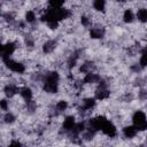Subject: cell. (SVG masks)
I'll use <instances>...</instances> for the list:
<instances>
[{
  "instance_id": "5b68a950",
  "label": "cell",
  "mask_w": 147,
  "mask_h": 147,
  "mask_svg": "<svg viewBox=\"0 0 147 147\" xmlns=\"http://www.w3.org/2000/svg\"><path fill=\"white\" fill-rule=\"evenodd\" d=\"M100 131H101L105 136H107L108 138H114V137H116V134H117V129H116V126H115L114 123H113L111 121H109V119H106V121L103 122V124H102Z\"/></svg>"
},
{
  "instance_id": "2e32d148",
  "label": "cell",
  "mask_w": 147,
  "mask_h": 147,
  "mask_svg": "<svg viewBox=\"0 0 147 147\" xmlns=\"http://www.w3.org/2000/svg\"><path fill=\"white\" fill-rule=\"evenodd\" d=\"M94 63L92 62V61H85V62H83L82 64H80V67H79V72L80 74H84V75H86V74H88V72H92L93 70H94Z\"/></svg>"
},
{
  "instance_id": "9a60e30c",
  "label": "cell",
  "mask_w": 147,
  "mask_h": 147,
  "mask_svg": "<svg viewBox=\"0 0 147 147\" xmlns=\"http://www.w3.org/2000/svg\"><path fill=\"white\" fill-rule=\"evenodd\" d=\"M68 107H69L68 101H65V100H59L55 103V106H54V115H59V114L64 113L68 109Z\"/></svg>"
},
{
  "instance_id": "ba28073f",
  "label": "cell",
  "mask_w": 147,
  "mask_h": 147,
  "mask_svg": "<svg viewBox=\"0 0 147 147\" xmlns=\"http://www.w3.org/2000/svg\"><path fill=\"white\" fill-rule=\"evenodd\" d=\"M20 88L16 84H13V83H8L7 85H5L3 87V94L6 95V98H14L17 93H20Z\"/></svg>"
},
{
  "instance_id": "7c38bea8",
  "label": "cell",
  "mask_w": 147,
  "mask_h": 147,
  "mask_svg": "<svg viewBox=\"0 0 147 147\" xmlns=\"http://www.w3.org/2000/svg\"><path fill=\"white\" fill-rule=\"evenodd\" d=\"M101 80V76L99 74H95V72H88L84 76L83 78V83L84 84H98L99 82Z\"/></svg>"
},
{
  "instance_id": "8992f818",
  "label": "cell",
  "mask_w": 147,
  "mask_h": 147,
  "mask_svg": "<svg viewBox=\"0 0 147 147\" xmlns=\"http://www.w3.org/2000/svg\"><path fill=\"white\" fill-rule=\"evenodd\" d=\"M96 99L95 98H85L82 100V105H80V108H79V111L83 113V114H86L87 111L92 110L95 105H96Z\"/></svg>"
},
{
  "instance_id": "f546056e",
  "label": "cell",
  "mask_w": 147,
  "mask_h": 147,
  "mask_svg": "<svg viewBox=\"0 0 147 147\" xmlns=\"http://www.w3.org/2000/svg\"><path fill=\"white\" fill-rule=\"evenodd\" d=\"M141 65L140 64H134V65H132L131 67V70H133L134 72H139V71H141Z\"/></svg>"
},
{
  "instance_id": "ffe728a7",
  "label": "cell",
  "mask_w": 147,
  "mask_h": 147,
  "mask_svg": "<svg viewBox=\"0 0 147 147\" xmlns=\"http://www.w3.org/2000/svg\"><path fill=\"white\" fill-rule=\"evenodd\" d=\"M106 5H107V0H93V8L96 11L103 13L106 9Z\"/></svg>"
},
{
  "instance_id": "1f68e13d",
  "label": "cell",
  "mask_w": 147,
  "mask_h": 147,
  "mask_svg": "<svg viewBox=\"0 0 147 147\" xmlns=\"http://www.w3.org/2000/svg\"><path fill=\"white\" fill-rule=\"evenodd\" d=\"M115 2H118V3H124L126 0H114Z\"/></svg>"
},
{
  "instance_id": "484cf974",
  "label": "cell",
  "mask_w": 147,
  "mask_h": 147,
  "mask_svg": "<svg viewBox=\"0 0 147 147\" xmlns=\"http://www.w3.org/2000/svg\"><path fill=\"white\" fill-rule=\"evenodd\" d=\"M80 23H82V25H83L84 28H88V26H91L92 21H91V18H90L88 16L82 15V16H80Z\"/></svg>"
},
{
  "instance_id": "52a82bcc",
  "label": "cell",
  "mask_w": 147,
  "mask_h": 147,
  "mask_svg": "<svg viewBox=\"0 0 147 147\" xmlns=\"http://www.w3.org/2000/svg\"><path fill=\"white\" fill-rule=\"evenodd\" d=\"M88 34L92 39H101L106 34V28L102 25H94V26L90 28Z\"/></svg>"
},
{
  "instance_id": "6da1fadb",
  "label": "cell",
  "mask_w": 147,
  "mask_h": 147,
  "mask_svg": "<svg viewBox=\"0 0 147 147\" xmlns=\"http://www.w3.org/2000/svg\"><path fill=\"white\" fill-rule=\"evenodd\" d=\"M59 82H60V75L56 71H48L44 74L42 79V90L47 94H55L59 90Z\"/></svg>"
},
{
  "instance_id": "f1b7e54d",
  "label": "cell",
  "mask_w": 147,
  "mask_h": 147,
  "mask_svg": "<svg viewBox=\"0 0 147 147\" xmlns=\"http://www.w3.org/2000/svg\"><path fill=\"white\" fill-rule=\"evenodd\" d=\"M0 108H1L2 111H7V110H8L9 103H8V101H7L6 99H2V100L0 101Z\"/></svg>"
},
{
  "instance_id": "4316f807",
  "label": "cell",
  "mask_w": 147,
  "mask_h": 147,
  "mask_svg": "<svg viewBox=\"0 0 147 147\" xmlns=\"http://www.w3.org/2000/svg\"><path fill=\"white\" fill-rule=\"evenodd\" d=\"M139 64L141 65V68H147V52H142L140 60H139Z\"/></svg>"
},
{
  "instance_id": "44dd1931",
  "label": "cell",
  "mask_w": 147,
  "mask_h": 147,
  "mask_svg": "<svg viewBox=\"0 0 147 147\" xmlns=\"http://www.w3.org/2000/svg\"><path fill=\"white\" fill-rule=\"evenodd\" d=\"M23 42H24V45H25L28 48H32V47L34 46V44H36V38H34L31 33H28V34L24 36Z\"/></svg>"
},
{
  "instance_id": "5bb4252c",
  "label": "cell",
  "mask_w": 147,
  "mask_h": 147,
  "mask_svg": "<svg viewBox=\"0 0 147 147\" xmlns=\"http://www.w3.org/2000/svg\"><path fill=\"white\" fill-rule=\"evenodd\" d=\"M20 95H21V98L26 102V101L32 100V98H33V92H32V90H31L29 86H23V87L20 88Z\"/></svg>"
},
{
  "instance_id": "7a4b0ae2",
  "label": "cell",
  "mask_w": 147,
  "mask_h": 147,
  "mask_svg": "<svg viewBox=\"0 0 147 147\" xmlns=\"http://www.w3.org/2000/svg\"><path fill=\"white\" fill-rule=\"evenodd\" d=\"M132 123L138 131L147 130V116L142 110H137L132 115Z\"/></svg>"
},
{
  "instance_id": "d4e9b609",
  "label": "cell",
  "mask_w": 147,
  "mask_h": 147,
  "mask_svg": "<svg viewBox=\"0 0 147 147\" xmlns=\"http://www.w3.org/2000/svg\"><path fill=\"white\" fill-rule=\"evenodd\" d=\"M67 0H48V6L51 8H61Z\"/></svg>"
},
{
  "instance_id": "4fadbf2b",
  "label": "cell",
  "mask_w": 147,
  "mask_h": 147,
  "mask_svg": "<svg viewBox=\"0 0 147 147\" xmlns=\"http://www.w3.org/2000/svg\"><path fill=\"white\" fill-rule=\"evenodd\" d=\"M122 132H123V136H124L125 138H127V139H133V138L137 136L138 130H137V127H136L134 125H126V126L123 127Z\"/></svg>"
},
{
  "instance_id": "3957f363",
  "label": "cell",
  "mask_w": 147,
  "mask_h": 147,
  "mask_svg": "<svg viewBox=\"0 0 147 147\" xmlns=\"http://www.w3.org/2000/svg\"><path fill=\"white\" fill-rule=\"evenodd\" d=\"M2 62L5 64V67L11 71V72H15V74H18V75H22L25 72V65L22 63V62H18L16 60H13L10 57H7V59H2Z\"/></svg>"
},
{
  "instance_id": "e0dca14e",
  "label": "cell",
  "mask_w": 147,
  "mask_h": 147,
  "mask_svg": "<svg viewBox=\"0 0 147 147\" xmlns=\"http://www.w3.org/2000/svg\"><path fill=\"white\" fill-rule=\"evenodd\" d=\"M134 18H136V15H134V13L132 11V9L127 8V9L124 10V13H123V22H124V23L130 24V23H132V22L134 21Z\"/></svg>"
},
{
  "instance_id": "cb8c5ba5",
  "label": "cell",
  "mask_w": 147,
  "mask_h": 147,
  "mask_svg": "<svg viewBox=\"0 0 147 147\" xmlns=\"http://www.w3.org/2000/svg\"><path fill=\"white\" fill-rule=\"evenodd\" d=\"M25 109H26V113H28V114H33V113H36V110H37V103H36V101H33V100L26 101V103H25Z\"/></svg>"
},
{
  "instance_id": "7402d4cb",
  "label": "cell",
  "mask_w": 147,
  "mask_h": 147,
  "mask_svg": "<svg viewBox=\"0 0 147 147\" xmlns=\"http://www.w3.org/2000/svg\"><path fill=\"white\" fill-rule=\"evenodd\" d=\"M2 119H3V123H6V124H13L16 121V116L11 111H5Z\"/></svg>"
},
{
  "instance_id": "4dcf8cb0",
  "label": "cell",
  "mask_w": 147,
  "mask_h": 147,
  "mask_svg": "<svg viewBox=\"0 0 147 147\" xmlns=\"http://www.w3.org/2000/svg\"><path fill=\"white\" fill-rule=\"evenodd\" d=\"M9 145H10V146H21L22 142L18 141V140H11V141L9 142Z\"/></svg>"
},
{
  "instance_id": "9c48e42d",
  "label": "cell",
  "mask_w": 147,
  "mask_h": 147,
  "mask_svg": "<svg viewBox=\"0 0 147 147\" xmlns=\"http://www.w3.org/2000/svg\"><path fill=\"white\" fill-rule=\"evenodd\" d=\"M75 124H76V118H75V116L69 115V116L64 117V119H63V122H62V127H61V129H62V131H64V133H69V132L74 129Z\"/></svg>"
},
{
  "instance_id": "8fae6325",
  "label": "cell",
  "mask_w": 147,
  "mask_h": 147,
  "mask_svg": "<svg viewBox=\"0 0 147 147\" xmlns=\"http://www.w3.org/2000/svg\"><path fill=\"white\" fill-rule=\"evenodd\" d=\"M110 96V91L108 90V87H103V86H98V88L94 92V98L96 100H106Z\"/></svg>"
},
{
  "instance_id": "277c9868",
  "label": "cell",
  "mask_w": 147,
  "mask_h": 147,
  "mask_svg": "<svg viewBox=\"0 0 147 147\" xmlns=\"http://www.w3.org/2000/svg\"><path fill=\"white\" fill-rule=\"evenodd\" d=\"M16 48H17V42L16 41H7V42H5L2 45V48H1V59L10 57L16 52Z\"/></svg>"
},
{
  "instance_id": "d6986e66",
  "label": "cell",
  "mask_w": 147,
  "mask_h": 147,
  "mask_svg": "<svg viewBox=\"0 0 147 147\" xmlns=\"http://www.w3.org/2000/svg\"><path fill=\"white\" fill-rule=\"evenodd\" d=\"M24 20L28 24H33L37 21V15L34 10H26L25 15H24Z\"/></svg>"
},
{
  "instance_id": "ac0fdd59",
  "label": "cell",
  "mask_w": 147,
  "mask_h": 147,
  "mask_svg": "<svg viewBox=\"0 0 147 147\" xmlns=\"http://www.w3.org/2000/svg\"><path fill=\"white\" fill-rule=\"evenodd\" d=\"M136 18L140 23H147V8H139L137 10Z\"/></svg>"
},
{
  "instance_id": "30bf717a",
  "label": "cell",
  "mask_w": 147,
  "mask_h": 147,
  "mask_svg": "<svg viewBox=\"0 0 147 147\" xmlns=\"http://www.w3.org/2000/svg\"><path fill=\"white\" fill-rule=\"evenodd\" d=\"M56 47H57V40H55V39H48V40H46L42 44L41 51H42L44 54H51V53H53L56 49Z\"/></svg>"
},
{
  "instance_id": "83f0119b",
  "label": "cell",
  "mask_w": 147,
  "mask_h": 147,
  "mask_svg": "<svg viewBox=\"0 0 147 147\" xmlns=\"http://www.w3.org/2000/svg\"><path fill=\"white\" fill-rule=\"evenodd\" d=\"M138 99H139L140 101L147 100V90H145V88L139 90V92H138Z\"/></svg>"
},
{
  "instance_id": "603a6c76",
  "label": "cell",
  "mask_w": 147,
  "mask_h": 147,
  "mask_svg": "<svg viewBox=\"0 0 147 147\" xmlns=\"http://www.w3.org/2000/svg\"><path fill=\"white\" fill-rule=\"evenodd\" d=\"M2 18L5 22H7L8 24H14L15 23V14L11 13V11H6L2 14Z\"/></svg>"
}]
</instances>
